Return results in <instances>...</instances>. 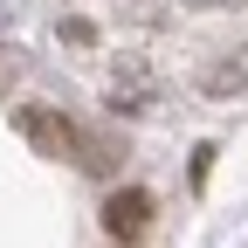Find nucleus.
Listing matches in <instances>:
<instances>
[{"label": "nucleus", "instance_id": "nucleus-1", "mask_svg": "<svg viewBox=\"0 0 248 248\" xmlns=\"http://www.w3.org/2000/svg\"><path fill=\"white\" fill-rule=\"evenodd\" d=\"M14 124H21V138H28V145H42V152H48V159H62V152H90L76 124H69V117H55V110H42V104H21Z\"/></svg>", "mask_w": 248, "mask_h": 248}, {"label": "nucleus", "instance_id": "nucleus-2", "mask_svg": "<svg viewBox=\"0 0 248 248\" xmlns=\"http://www.w3.org/2000/svg\"><path fill=\"white\" fill-rule=\"evenodd\" d=\"M145 221H152V193H110V207H104V228L117 234V241H131V234H145Z\"/></svg>", "mask_w": 248, "mask_h": 248}, {"label": "nucleus", "instance_id": "nucleus-3", "mask_svg": "<svg viewBox=\"0 0 248 248\" xmlns=\"http://www.w3.org/2000/svg\"><path fill=\"white\" fill-rule=\"evenodd\" d=\"M241 83H248V55L221 62V69H207V90H241Z\"/></svg>", "mask_w": 248, "mask_h": 248}]
</instances>
